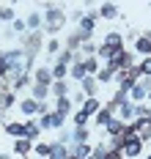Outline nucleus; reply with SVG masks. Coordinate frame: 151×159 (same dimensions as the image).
<instances>
[{
  "instance_id": "nucleus-1",
  "label": "nucleus",
  "mask_w": 151,
  "mask_h": 159,
  "mask_svg": "<svg viewBox=\"0 0 151 159\" xmlns=\"http://www.w3.org/2000/svg\"><path fill=\"white\" fill-rule=\"evenodd\" d=\"M96 110H99V102H96V99H88V102L83 104V110L77 112V124L83 126L85 121H88V115H91V112H96Z\"/></svg>"
},
{
  "instance_id": "nucleus-2",
  "label": "nucleus",
  "mask_w": 151,
  "mask_h": 159,
  "mask_svg": "<svg viewBox=\"0 0 151 159\" xmlns=\"http://www.w3.org/2000/svg\"><path fill=\"white\" fill-rule=\"evenodd\" d=\"M129 63V55L124 52V49H118V52H113L110 55V63H107V69L113 71V69H118V66H126Z\"/></svg>"
},
{
  "instance_id": "nucleus-3",
  "label": "nucleus",
  "mask_w": 151,
  "mask_h": 159,
  "mask_svg": "<svg viewBox=\"0 0 151 159\" xmlns=\"http://www.w3.org/2000/svg\"><path fill=\"white\" fill-rule=\"evenodd\" d=\"M140 140H137V137H135V140H126V143H124V151H126V157H137V154H140Z\"/></svg>"
},
{
  "instance_id": "nucleus-4",
  "label": "nucleus",
  "mask_w": 151,
  "mask_h": 159,
  "mask_svg": "<svg viewBox=\"0 0 151 159\" xmlns=\"http://www.w3.org/2000/svg\"><path fill=\"white\" fill-rule=\"evenodd\" d=\"M61 124H63V115H61V112L44 115V118H41V126H61Z\"/></svg>"
},
{
  "instance_id": "nucleus-5",
  "label": "nucleus",
  "mask_w": 151,
  "mask_h": 159,
  "mask_svg": "<svg viewBox=\"0 0 151 159\" xmlns=\"http://www.w3.org/2000/svg\"><path fill=\"white\" fill-rule=\"evenodd\" d=\"M146 91H149V88H146V82L132 85V99H143V96H146Z\"/></svg>"
},
{
  "instance_id": "nucleus-6",
  "label": "nucleus",
  "mask_w": 151,
  "mask_h": 159,
  "mask_svg": "<svg viewBox=\"0 0 151 159\" xmlns=\"http://www.w3.org/2000/svg\"><path fill=\"white\" fill-rule=\"evenodd\" d=\"M8 134H14V137H25V126L22 124H8Z\"/></svg>"
},
{
  "instance_id": "nucleus-7",
  "label": "nucleus",
  "mask_w": 151,
  "mask_h": 159,
  "mask_svg": "<svg viewBox=\"0 0 151 159\" xmlns=\"http://www.w3.org/2000/svg\"><path fill=\"white\" fill-rule=\"evenodd\" d=\"M36 80H39V85H44V88H47V82L52 80V74H50V71H44V69H39V74H36Z\"/></svg>"
},
{
  "instance_id": "nucleus-8",
  "label": "nucleus",
  "mask_w": 151,
  "mask_h": 159,
  "mask_svg": "<svg viewBox=\"0 0 151 159\" xmlns=\"http://www.w3.org/2000/svg\"><path fill=\"white\" fill-rule=\"evenodd\" d=\"M22 110L28 112V115H33V112H39V104H36L33 99H28V102H22Z\"/></svg>"
},
{
  "instance_id": "nucleus-9",
  "label": "nucleus",
  "mask_w": 151,
  "mask_h": 159,
  "mask_svg": "<svg viewBox=\"0 0 151 159\" xmlns=\"http://www.w3.org/2000/svg\"><path fill=\"white\" fill-rule=\"evenodd\" d=\"M50 157H52V159H66V148H61V145H52Z\"/></svg>"
},
{
  "instance_id": "nucleus-10",
  "label": "nucleus",
  "mask_w": 151,
  "mask_h": 159,
  "mask_svg": "<svg viewBox=\"0 0 151 159\" xmlns=\"http://www.w3.org/2000/svg\"><path fill=\"white\" fill-rule=\"evenodd\" d=\"M58 112L66 118V112H69V99H66V96H61V99H58Z\"/></svg>"
},
{
  "instance_id": "nucleus-11",
  "label": "nucleus",
  "mask_w": 151,
  "mask_h": 159,
  "mask_svg": "<svg viewBox=\"0 0 151 159\" xmlns=\"http://www.w3.org/2000/svg\"><path fill=\"white\" fill-rule=\"evenodd\" d=\"M25 137H28V140L39 137V126H36V124H28V126H25Z\"/></svg>"
},
{
  "instance_id": "nucleus-12",
  "label": "nucleus",
  "mask_w": 151,
  "mask_h": 159,
  "mask_svg": "<svg viewBox=\"0 0 151 159\" xmlns=\"http://www.w3.org/2000/svg\"><path fill=\"white\" fill-rule=\"evenodd\" d=\"M14 151H17V154H28V151H30V143H28V140H17Z\"/></svg>"
},
{
  "instance_id": "nucleus-13",
  "label": "nucleus",
  "mask_w": 151,
  "mask_h": 159,
  "mask_svg": "<svg viewBox=\"0 0 151 159\" xmlns=\"http://www.w3.org/2000/svg\"><path fill=\"white\" fill-rule=\"evenodd\" d=\"M137 49H140V52H149V49H151V41H149V39H140V41H137Z\"/></svg>"
},
{
  "instance_id": "nucleus-14",
  "label": "nucleus",
  "mask_w": 151,
  "mask_h": 159,
  "mask_svg": "<svg viewBox=\"0 0 151 159\" xmlns=\"http://www.w3.org/2000/svg\"><path fill=\"white\" fill-rule=\"evenodd\" d=\"M33 96H36V99H44V96H47V88H44V85H36Z\"/></svg>"
},
{
  "instance_id": "nucleus-15",
  "label": "nucleus",
  "mask_w": 151,
  "mask_h": 159,
  "mask_svg": "<svg viewBox=\"0 0 151 159\" xmlns=\"http://www.w3.org/2000/svg\"><path fill=\"white\" fill-rule=\"evenodd\" d=\"M52 91H55L58 96H63V93H66V82H55V88H52Z\"/></svg>"
},
{
  "instance_id": "nucleus-16",
  "label": "nucleus",
  "mask_w": 151,
  "mask_h": 159,
  "mask_svg": "<svg viewBox=\"0 0 151 159\" xmlns=\"http://www.w3.org/2000/svg\"><path fill=\"white\" fill-rule=\"evenodd\" d=\"M36 151H39V157H47L52 151V145H36Z\"/></svg>"
},
{
  "instance_id": "nucleus-17",
  "label": "nucleus",
  "mask_w": 151,
  "mask_h": 159,
  "mask_svg": "<svg viewBox=\"0 0 151 159\" xmlns=\"http://www.w3.org/2000/svg\"><path fill=\"white\" fill-rule=\"evenodd\" d=\"M85 134H88V132H85V129L80 126L77 132H74V140H77V143H83V140H85Z\"/></svg>"
},
{
  "instance_id": "nucleus-18",
  "label": "nucleus",
  "mask_w": 151,
  "mask_h": 159,
  "mask_svg": "<svg viewBox=\"0 0 151 159\" xmlns=\"http://www.w3.org/2000/svg\"><path fill=\"white\" fill-rule=\"evenodd\" d=\"M66 74V63H58L55 66V77H63Z\"/></svg>"
},
{
  "instance_id": "nucleus-19",
  "label": "nucleus",
  "mask_w": 151,
  "mask_h": 159,
  "mask_svg": "<svg viewBox=\"0 0 151 159\" xmlns=\"http://www.w3.org/2000/svg\"><path fill=\"white\" fill-rule=\"evenodd\" d=\"M102 14H104V16H113V14H116V6H104Z\"/></svg>"
},
{
  "instance_id": "nucleus-20",
  "label": "nucleus",
  "mask_w": 151,
  "mask_h": 159,
  "mask_svg": "<svg viewBox=\"0 0 151 159\" xmlns=\"http://www.w3.org/2000/svg\"><path fill=\"white\" fill-rule=\"evenodd\" d=\"M91 28H94V19H91V16H85V19H83V30H91Z\"/></svg>"
},
{
  "instance_id": "nucleus-21",
  "label": "nucleus",
  "mask_w": 151,
  "mask_h": 159,
  "mask_svg": "<svg viewBox=\"0 0 151 159\" xmlns=\"http://www.w3.org/2000/svg\"><path fill=\"white\" fill-rule=\"evenodd\" d=\"M94 66H96V61H85V63H83V69H85V74H88V71H94Z\"/></svg>"
},
{
  "instance_id": "nucleus-22",
  "label": "nucleus",
  "mask_w": 151,
  "mask_h": 159,
  "mask_svg": "<svg viewBox=\"0 0 151 159\" xmlns=\"http://www.w3.org/2000/svg\"><path fill=\"white\" fill-rule=\"evenodd\" d=\"M11 14H14L11 8H0V16H3V19H11Z\"/></svg>"
},
{
  "instance_id": "nucleus-23",
  "label": "nucleus",
  "mask_w": 151,
  "mask_h": 159,
  "mask_svg": "<svg viewBox=\"0 0 151 159\" xmlns=\"http://www.w3.org/2000/svg\"><path fill=\"white\" fill-rule=\"evenodd\" d=\"M74 74H77V77H85V69H83V63H77V66H74Z\"/></svg>"
},
{
  "instance_id": "nucleus-24",
  "label": "nucleus",
  "mask_w": 151,
  "mask_h": 159,
  "mask_svg": "<svg viewBox=\"0 0 151 159\" xmlns=\"http://www.w3.org/2000/svg\"><path fill=\"white\" fill-rule=\"evenodd\" d=\"M107 121H110V112L104 110V112H102V115H99V124H107Z\"/></svg>"
},
{
  "instance_id": "nucleus-25",
  "label": "nucleus",
  "mask_w": 151,
  "mask_h": 159,
  "mask_svg": "<svg viewBox=\"0 0 151 159\" xmlns=\"http://www.w3.org/2000/svg\"><path fill=\"white\" fill-rule=\"evenodd\" d=\"M110 77H113V71H110V69H104V71L99 74V80H110Z\"/></svg>"
},
{
  "instance_id": "nucleus-26",
  "label": "nucleus",
  "mask_w": 151,
  "mask_h": 159,
  "mask_svg": "<svg viewBox=\"0 0 151 159\" xmlns=\"http://www.w3.org/2000/svg\"><path fill=\"white\" fill-rule=\"evenodd\" d=\"M102 159H121V154H118V151H110L107 157H102Z\"/></svg>"
}]
</instances>
